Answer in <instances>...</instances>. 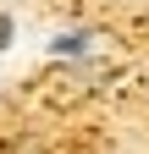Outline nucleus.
Instances as JSON below:
<instances>
[{"label": "nucleus", "instance_id": "obj_1", "mask_svg": "<svg viewBox=\"0 0 149 154\" xmlns=\"http://www.w3.org/2000/svg\"><path fill=\"white\" fill-rule=\"evenodd\" d=\"M83 38H88V33H61V38H50V55H55V61H66V55H83Z\"/></svg>", "mask_w": 149, "mask_h": 154}, {"label": "nucleus", "instance_id": "obj_2", "mask_svg": "<svg viewBox=\"0 0 149 154\" xmlns=\"http://www.w3.org/2000/svg\"><path fill=\"white\" fill-rule=\"evenodd\" d=\"M11 44V17H0V50Z\"/></svg>", "mask_w": 149, "mask_h": 154}]
</instances>
